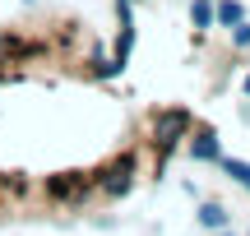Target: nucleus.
Instances as JSON below:
<instances>
[{
  "instance_id": "39448f33",
  "label": "nucleus",
  "mask_w": 250,
  "mask_h": 236,
  "mask_svg": "<svg viewBox=\"0 0 250 236\" xmlns=\"http://www.w3.org/2000/svg\"><path fill=\"white\" fill-rule=\"evenodd\" d=\"M190 19H195V28H208L213 23V5H208V0H195V5H190Z\"/></svg>"
},
{
  "instance_id": "7ed1b4c3",
  "label": "nucleus",
  "mask_w": 250,
  "mask_h": 236,
  "mask_svg": "<svg viewBox=\"0 0 250 236\" xmlns=\"http://www.w3.org/2000/svg\"><path fill=\"white\" fill-rule=\"evenodd\" d=\"M190 153H195L199 162H213V157H218V139H213V135L204 130V135H199L195 144H190Z\"/></svg>"
},
{
  "instance_id": "f257e3e1",
  "label": "nucleus",
  "mask_w": 250,
  "mask_h": 236,
  "mask_svg": "<svg viewBox=\"0 0 250 236\" xmlns=\"http://www.w3.org/2000/svg\"><path fill=\"white\" fill-rule=\"evenodd\" d=\"M199 222H204L208 232H223L227 227V209L223 204H204V209H199Z\"/></svg>"
},
{
  "instance_id": "0eeeda50",
  "label": "nucleus",
  "mask_w": 250,
  "mask_h": 236,
  "mask_svg": "<svg viewBox=\"0 0 250 236\" xmlns=\"http://www.w3.org/2000/svg\"><path fill=\"white\" fill-rule=\"evenodd\" d=\"M241 88H246V93H250V74H246V83H241Z\"/></svg>"
},
{
  "instance_id": "f03ea898",
  "label": "nucleus",
  "mask_w": 250,
  "mask_h": 236,
  "mask_svg": "<svg viewBox=\"0 0 250 236\" xmlns=\"http://www.w3.org/2000/svg\"><path fill=\"white\" fill-rule=\"evenodd\" d=\"M213 19H218V23H227V28H236L246 19V9L236 5V0H223V5H213Z\"/></svg>"
},
{
  "instance_id": "6e6552de",
  "label": "nucleus",
  "mask_w": 250,
  "mask_h": 236,
  "mask_svg": "<svg viewBox=\"0 0 250 236\" xmlns=\"http://www.w3.org/2000/svg\"><path fill=\"white\" fill-rule=\"evenodd\" d=\"M218 236H232V232H218Z\"/></svg>"
},
{
  "instance_id": "423d86ee",
  "label": "nucleus",
  "mask_w": 250,
  "mask_h": 236,
  "mask_svg": "<svg viewBox=\"0 0 250 236\" xmlns=\"http://www.w3.org/2000/svg\"><path fill=\"white\" fill-rule=\"evenodd\" d=\"M232 42H236V46H250V23H246V19L232 28Z\"/></svg>"
},
{
  "instance_id": "20e7f679",
  "label": "nucleus",
  "mask_w": 250,
  "mask_h": 236,
  "mask_svg": "<svg viewBox=\"0 0 250 236\" xmlns=\"http://www.w3.org/2000/svg\"><path fill=\"white\" fill-rule=\"evenodd\" d=\"M223 172L232 176L236 185H246V190H250V162H241V157H223Z\"/></svg>"
}]
</instances>
